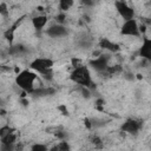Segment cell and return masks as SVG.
Masks as SVG:
<instances>
[{
	"label": "cell",
	"mask_w": 151,
	"mask_h": 151,
	"mask_svg": "<svg viewBox=\"0 0 151 151\" xmlns=\"http://www.w3.org/2000/svg\"><path fill=\"white\" fill-rule=\"evenodd\" d=\"M15 84L27 94L33 93L35 90L42 87L40 77L32 70H22L15 77Z\"/></svg>",
	"instance_id": "1"
},
{
	"label": "cell",
	"mask_w": 151,
	"mask_h": 151,
	"mask_svg": "<svg viewBox=\"0 0 151 151\" xmlns=\"http://www.w3.org/2000/svg\"><path fill=\"white\" fill-rule=\"evenodd\" d=\"M0 15L4 18H7L9 15V8L6 2H0Z\"/></svg>",
	"instance_id": "15"
},
{
	"label": "cell",
	"mask_w": 151,
	"mask_h": 151,
	"mask_svg": "<svg viewBox=\"0 0 151 151\" xmlns=\"http://www.w3.org/2000/svg\"><path fill=\"white\" fill-rule=\"evenodd\" d=\"M92 144H93V146H94V147H97V149H101V147H103V145H104V142L101 140V138H100V137L94 136V137L92 138Z\"/></svg>",
	"instance_id": "16"
},
{
	"label": "cell",
	"mask_w": 151,
	"mask_h": 151,
	"mask_svg": "<svg viewBox=\"0 0 151 151\" xmlns=\"http://www.w3.org/2000/svg\"><path fill=\"white\" fill-rule=\"evenodd\" d=\"M48 146L42 143H35L29 147V151H48Z\"/></svg>",
	"instance_id": "13"
},
{
	"label": "cell",
	"mask_w": 151,
	"mask_h": 151,
	"mask_svg": "<svg viewBox=\"0 0 151 151\" xmlns=\"http://www.w3.org/2000/svg\"><path fill=\"white\" fill-rule=\"evenodd\" d=\"M53 65H54V61L51 58H47V57H39V58L33 59L29 63L31 70L34 71L35 73L40 74L39 77H41L44 79H47V80L52 79Z\"/></svg>",
	"instance_id": "2"
},
{
	"label": "cell",
	"mask_w": 151,
	"mask_h": 151,
	"mask_svg": "<svg viewBox=\"0 0 151 151\" xmlns=\"http://www.w3.org/2000/svg\"><path fill=\"white\" fill-rule=\"evenodd\" d=\"M57 109H58V110L61 112V114H64V116H68V110H67V107H66V105H65V104L59 105Z\"/></svg>",
	"instance_id": "17"
},
{
	"label": "cell",
	"mask_w": 151,
	"mask_h": 151,
	"mask_svg": "<svg viewBox=\"0 0 151 151\" xmlns=\"http://www.w3.org/2000/svg\"><path fill=\"white\" fill-rule=\"evenodd\" d=\"M88 65H90L96 72L103 73V72H105V70L110 66V59H109V57H107L106 54L101 53V54H99L98 57H94L93 59H91L90 63H88Z\"/></svg>",
	"instance_id": "5"
},
{
	"label": "cell",
	"mask_w": 151,
	"mask_h": 151,
	"mask_svg": "<svg viewBox=\"0 0 151 151\" xmlns=\"http://www.w3.org/2000/svg\"><path fill=\"white\" fill-rule=\"evenodd\" d=\"M120 33L125 37H133L137 38L139 37V24L136 19H130L125 20L120 27Z\"/></svg>",
	"instance_id": "4"
},
{
	"label": "cell",
	"mask_w": 151,
	"mask_h": 151,
	"mask_svg": "<svg viewBox=\"0 0 151 151\" xmlns=\"http://www.w3.org/2000/svg\"><path fill=\"white\" fill-rule=\"evenodd\" d=\"M46 34L51 38H61L67 34V29L64 25H52L46 29Z\"/></svg>",
	"instance_id": "9"
},
{
	"label": "cell",
	"mask_w": 151,
	"mask_h": 151,
	"mask_svg": "<svg viewBox=\"0 0 151 151\" xmlns=\"http://www.w3.org/2000/svg\"><path fill=\"white\" fill-rule=\"evenodd\" d=\"M142 59L149 61L151 59V40L147 35H143V42L138 51Z\"/></svg>",
	"instance_id": "8"
},
{
	"label": "cell",
	"mask_w": 151,
	"mask_h": 151,
	"mask_svg": "<svg viewBox=\"0 0 151 151\" xmlns=\"http://www.w3.org/2000/svg\"><path fill=\"white\" fill-rule=\"evenodd\" d=\"M99 46H100V48H101L103 51L113 52V53H116V52H118V51L120 50V47H119V45H118L117 42H113L112 40L106 39V38H104V39L100 40Z\"/></svg>",
	"instance_id": "10"
},
{
	"label": "cell",
	"mask_w": 151,
	"mask_h": 151,
	"mask_svg": "<svg viewBox=\"0 0 151 151\" xmlns=\"http://www.w3.org/2000/svg\"><path fill=\"white\" fill-rule=\"evenodd\" d=\"M114 7L118 12V14L123 18V20H130V19H134V8L131 7L126 1H116L114 2Z\"/></svg>",
	"instance_id": "6"
},
{
	"label": "cell",
	"mask_w": 151,
	"mask_h": 151,
	"mask_svg": "<svg viewBox=\"0 0 151 151\" xmlns=\"http://www.w3.org/2000/svg\"><path fill=\"white\" fill-rule=\"evenodd\" d=\"M47 22H48V17L45 15V14H39V15L32 18V26H33V28H35L37 31L44 29Z\"/></svg>",
	"instance_id": "11"
},
{
	"label": "cell",
	"mask_w": 151,
	"mask_h": 151,
	"mask_svg": "<svg viewBox=\"0 0 151 151\" xmlns=\"http://www.w3.org/2000/svg\"><path fill=\"white\" fill-rule=\"evenodd\" d=\"M143 124L140 120L138 119H134V118H129L126 119L123 124H122V131L125 132V133H129V134H137L140 129H142Z\"/></svg>",
	"instance_id": "7"
},
{
	"label": "cell",
	"mask_w": 151,
	"mask_h": 151,
	"mask_svg": "<svg viewBox=\"0 0 151 151\" xmlns=\"http://www.w3.org/2000/svg\"><path fill=\"white\" fill-rule=\"evenodd\" d=\"M70 78L73 83H76L80 87H86V88L92 87L93 80L91 77V72H90V68L85 65L80 64V65L73 67V71L71 72Z\"/></svg>",
	"instance_id": "3"
},
{
	"label": "cell",
	"mask_w": 151,
	"mask_h": 151,
	"mask_svg": "<svg viewBox=\"0 0 151 151\" xmlns=\"http://www.w3.org/2000/svg\"><path fill=\"white\" fill-rule=\"evenodd\" d=\"M73 5H74V2L71 1V0H61V1L58 2L59 9H60V12H63V13H65L66 11H68Z\"/></svg>",
	"instance_id": "12"
},
{
	"label": "cell",
	"mask_w": 151,
	"mask_h": 151,
	"mask_svg": "<svg viewBox=\"0 0 151 151\" xmlns=\"http://www.w3.org/2000/svg\"><path fill=\"white\" fill-rule=\"evenodd\" d=\"M57 147H58V151H71V145L67 140H60L57 144Z\"/></svg>",
	"instance_id": "14"
}]
</instances>
